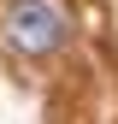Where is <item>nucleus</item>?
<instances>
[{
	"mask_svg": "<svg viewBox=\"0 0 118 124\" xmlns=\"http://www.w3.org/2000/svg\"><path fill=\"white\" fill-rule=\"evenodd\" d=\"M65 12L47 6V0H6L0 6V41H6L18 59H47L65 47Z\"/></svg>",
	"mask_w": 118,
	"mask_h": 124,
	"instance_id": "nucleus-1",
	"label": "nucleus"
}]
</instances>
